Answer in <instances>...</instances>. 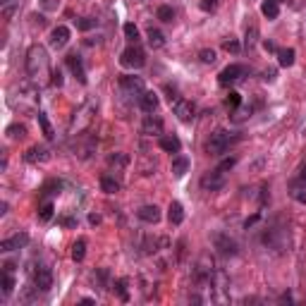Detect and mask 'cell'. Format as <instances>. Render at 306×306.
I'll return each mask as SVG.
<instances>
[{
  "instance_id": "obj_1",
  "label": "cell",
  "mask_w": 306,
  "mask_h": 306,
  "mask_svg": "<svg viewBox=\"0 0 306 306\" xmlns=\"http://www.w3.org/2000/svg\"><path fill=\"white\" fill-rule=\"evenodd\" d=\"M27 74H29V79L36 84V86L48 84V82H51L48 77H53L48 51H46L41 43H34V46L27 51Z\"/></svg>"
},
{
  "instance_id": "obj_2",
  "label": "cell",
  "mask_w": 306,
  "mask_h": 306,
  "mask_svg": "<svg viewBox=\"0 0 306 306\" xmlns=\"http://www.w3.org/2000/svg\"><path fill=\"white\" fill-rule=\"evenodd\" d=\"M93 115H96V103L93 101H86L82 108H77L74 115H72V120H70V127H67L70 137H82L84 132L91 127Z\"/></svg>"
},
{
  "instance_id": "obj_3",
  "label": "cell",
  "mask_w": 306,
  "mask_h": 306,
  "mask_svg": "<svg viewBox=\"0 0 306 306\" xmlns=\"http://www.w3.org/2000/svg\"><path fill=\"white\" fill-rule=\"evenodd\" d=\"M237 139H239V137H232L227 129H216V132L211 134V139L206 141V153L220 158V156H225V153L230 151V146Z\"/></svg>"
},
{
  "instance_id": "obj_4",
  "label": "cell",
  "mask_w": 306,
  "mask_h": 306,
  "mask_svg": "<svg viewBox=\"0 0 306 306\" xmlns=\"http://www.w3.org/2000/svg\"><path fill=\"white\" fill-rule=\"evenodd\" d=\"M15 89H17V96H12V106H15V108H34V106H36L38 86L31 82V79H29V82H19Z\"/></svg>"
},
{
  "instance_id": "obj_5",
  "label": "cell",
  "mask_w": 306,
  "mask_h": 306,
  "mask_svg": "<svg viewBox=\"0 0 306 306\" xmlns=\"http://www.w3.org/2000/svg\"><path fill=\"white\" fill-rule=\"evenodd\" d=\"M211 239H213V247H216V251H218L220 256H230V258H232V256L239 253V244H237L227 232H213Z\"/></svg>"
},
{
  "instance_id": "obj_6",
  "label": "cell",
  "mask_w": 306,
  "mask_h": 306,
  "mask_svg": "<svg viewBox=\"0 0 306 306\" xmlns=\"http://www.w3.org/2000/svg\"><path fill=\"white\" fill-rule=\"evenodd\" d=\"M120 65L132 67V70H139V67L146 65V53L141 51L137 43H132L129 48H125V51H122V55H120Z\"/></svg>"
},
{
  "instance_id": "obj_7",
  "label": "cell",
  "mask_w": 306,
  "mask_h": 306,
  "mask_svg": "<svg viewBox=\"0 0 306 306\" xmlns=\"http://www.w3.org/2000/svg\"><path fill=\"white\" fill-rule=\"evenodd\" d=\"M263 244L270 247V249L282 251L289 242H287V227H268L266 234H263Z\"/></svg>"
},
{
  "instance_id": "obj_8",
  "label": "cell",
  "mask_w": 306,
  "mask_h": 306,
  "mask_svg": "<svg viewBox=\"0 0 306 306\" xmlns=\"http://www.w3.org/2000/svg\"><path fill=\"white\" fill-rule=\"evenodd\" d=\"M244 74H247V67H244V65H237V62H234V65H227L223 72L218 74V84H220V86H230V84L239 82Z\"/></svg>"
},
{
  "instance_id": "obj_9",
  "label": "cell",
  "mask_w": 306,
  "mask_h": 306,
  "mask_svg": "<svg viewBox=\"0 0 306 306\" xmlns=\"http://www.w3.org/2000/svg\"><path fill=\"white\" fill-rule=\"evenodd\" d=\"M201 187H203L206 192H218V189H223L225 187V172H220L218 167L211 170V172H206V175L201 177Z\"/></svg>"
},
{
  "instance_id": "obj_10",
  "label": "cell",
  "mask_w": 306,
  "mask_h": 306,
  "mask_svg": "<svg viewBox=\"0 0 306 306\" xmlns=\"http://www.w3.org/2000/svg\"><path fill=\"white\" fill-rule=\"evenodd\" d=\"M34 285H36V289L48 292L53 287V270L48 266H36V270H34Z\"/></svg>"
},
{
  "instance_id": "obj_11",
  "label": "cell",
  "mask_w": 306,
  "mask_h": 306,
  "mask_svg": "<svg viewBox=\"0 0 306 306\" xmlns=\"http://www.w3.org/2000/svg\"><path fill=\"white\" fill-rule=\"evenodd\" d=\"M170 106H172V112H175L182 122H192V120H194L196 110H194V103H192V101H187V98L180 96V98H177L175 103H170Z\"/></svg>"
},
{
  "instance_id": "obj_12",
  "label": "cell",
  "mask_w": 306,
  "mask_h": 306,
  "mask_svg": "<svg viewBox=\"0 0 306 306\" xmlns=\"http://www.w3.org/2000/svg\"><path fill=\"white\" fill-rule=\"evenodd\" d=\"M120 86H122V91H127V93H132V96H141L146 89H144V79L141 77H134V74H122L120 77Z\"/></svg>"
},
{
  "instance_id": "obj_13",
  "label": "cell",
  "mask_w": 306,
  "mask_h": 306,
  "mask_svg": "<svg viewBox=\"0 0 306 306\" xmlns=\"http://www.w3.org/2000/svg\"><path fill=\"white\" fill-rule=\"evenodd\" d=\"M27 244H29V234L27 232H17V234H12V237L0 242V251L7 253V251H15V249H24Z\"/></svg>"
},
{
  "instance_id": "obj_14",
  "label": "cell",
  "mask_w": 306,
  "mask_h": 306,
  "mask_svg": "<svg viewBox=\"0 0 306 306\" xmlns=\"http://www.w3.org/2000/svg\"><path fill=\"white\" fill-rule=\"evenodd\" d=\"M70 36H72V31H70V27H65V24H60V27H55L53 31H51V48H55V51H60V48H65V46L70 43Z\"/></svg>"
},
{
  "instance_id": "obj_15",
  "label": "cell",
  "mask_w": 306,
  "mask_h": 306,
  "mask_svg": "<svg viewBox=\"0 0 306 306\" xmlns=\"http://www.w3.org/2000/svg\"><path fill=\"white\" fill-rule=\"evenodd\" d=\"M65 62H67L70 72H72V74L77 77V82H79V84H86V70H84L82 57L77 55V53H70V55L65 57Z\"/></svg>"
},
{
  "instance_id": "obj_16",
  "label": "cell",
  "mask_w": 306,
  "mask_h": 306,
  "mask_svg": "<svg viewBox=\"0 0 306 306\" xmlns=\"http://www.w3.org/2000/svg\"><path fill=\"white\" fill-rule=\"evenodd\" d=\"M24 161L27 163H48L51 161V151L46 146H31L24 153Z\"/></svg>"
},
{
  "instance_id": "obj_17",
  "label": "cell",
  "mask_w": 306,
  "mask_h": 306,
  "mask_svg": "<svg viewBox=\"0 0 306 306\" xmlns=\"http://www.w3.org/2000/svg\"><path fill=\"white\" fill-rule=\"evenodd\" d=\"M137 216H139V220L148 225H156L161 220V208L156 206V203H148V206H141L139 211H137Z\"/></svg>"
},
{
  "instance_id": "obj_18",
  "label": "cell",
  "mask_w": 306,
  "mask_h": 306,
  "mask_svg": "<svg viewBox=\"0 0 306 306\" xmlns=\"http://www.w3.org/2000/svg\"><path fill=\"white\" fill-rule=\"evenodd\" d=\"M141 132H144V134H148V137H163V120H161V117L148 115V117L144 120Z\"/></svg>"
},
{
  "instance_id": "obj_19",
  "label": "cell",
  "mask_w": 306,
  "mask_h": 306,
  "mask_svg": "<svg viewBox=\"0 0 306 306\" xmlns=\"http://www.w3.org/2000/svg\"><path fill=\"white\" fill-rule=\"evenodd\" d=\"M158 146L167 151V153H180L182 151V141L177 139L175 134H163V137H158Z\"/></svg>"
},
{
  "instance_id": "obj_20",
  "label": "cell",
  "mask_w": 306,
  "mask_h": 306,
  "mask_svg": "<svg viewBox=\"0 0 306 306\" xmlns=\"http://www.w3.org/2000/svg\"><path fill=\"white\" fill-rule=\"evenodd\" d=\"M139 108L144 112H153L158 108V93L156 91H144L139 96Z\"/></svg>"
},
{
  "instance_id": "obj_21",
  "label": "cell",
  "mask_w": 306,
  "mask_h": 306,
  "mask_svg": "<svg viewBox=\"0 0 306 306\" xmlns=\"http://www.w3.org/2000/svg\"><path fill=\"white\" fill-rule=\"evenodd\" d=\"M167 220H170V225L184 223V208H182L180 201H170V206H167Z\"/></svg>"
},
{
  "instance_id": "obj_22",
  "label": "cell",
  "mask_w": 306,
  "mask_h": 306,
  "mask_svg": "<svg viewBox=\"0 0 306 306\" xmlns=\"http://www.w3.org/2000/svg\"><path fill=\"white\" fill-rule=\"evenodd\" d=\"M256 43H258V24H256V22H249V24H247V31H244V48L251 51Z\"/></svg>"
},
{
  "instance_id": "obj_23",
  "label": "cell",
  "mask_w": 306,
  "mask_h": 306,
  "mask_svg": "<svg viewBox=\"0 0 306 306\" xmlns=\"http://www.w3.org/2000/svg\"><path fill=\"white\" fill-rule=\"evenodd\" d=\"M36 120H38V127H41L43 137H46L48 141H53V139H55V132H53V127H51V120L46 117V112H43V110H38V112H36Z\"/></svg>"
},
{
  "instance_id": "obj_24",
  "label": "cell",
  "mask_w": 306,
  "mask_h": 306,
  "mask_svg": "<svg viewBox=\"0 0 306 306\" xmlns=\"http://www.w3.org/2000/svg\"><path fill=\"white\" fill-rule=\"evenodd\" d=\"M146 38H148V46H151V48H163V46H165V34H163L161 29L151 27L146 31Z\"/></svg>"
},
{
  "instance_id": "obj_25",
  "label": "cell",
  "mask_w": 306,
  "mask_h": 306,
  "mask_svg": "<svg viewBox=\"0 0 306 306\" xmlns=\"http://www.w3.org/2000/svg\"><path fill=\"white\" fill-rule=\"evenodd\" d=\"M189 170V158L187 156H175L172 158V175L175 177H184Z\"/></svg>"
},
{
  "instance_id": "obj_26",
  "label": "cell",
  "mask_w": 306,
  "mask_h": 306,
  "mask_svg": "<svg viewBox=\"0 0 306 306\" xmlns=\"http://www.w3.org/2000/svg\"><path fill=\"white\" fill-rule=\"evenodd\" d=\"M289 194L292 198H297L299 203H306V184L297 177V180H292V184H289Z\"/></svg>"
},
{
  "instance_id": "obj_27",
  "label": "cell",
  "mask_w": 306,
  "mask_h": 306,
  "mask_svg": "<svg viewBox=\"0 0 306 306\" xmlns=\"http://www.w3.org/2000/svg\"><path fill=\"white\" fill-rule=\"evenodd\" d=\"M101 189H103L106 194H117V192H120V182H117L115 177H110V175H103V177H101Z\"/></svg>"
},
{
  "instance_id": "obj_28",
  "label": "cell",
  "mask_w": 306,
  "mask_h": 306,
  "mask_svg": "<svg viewBox=\"0 0 306 306\" xmlns=\"http://www.w3.org/2000/svg\"><path fill=\"white\" fill-rule=\"evenodd\" d=\"M53 216H55V206H53V201H43L41 208H38V220L48 223V220H53Z\"/></svg>"
},
{
  "instance_id": "obj_29",
  "label": "cell",
  "mask_w": 306,
  "mask_h": 306,
  "mask_svg": "<svg viewBox=\"0 0 306 306\" xmlns=\"http://www.w3.org/2000/svg\"><path fill=\"white\" fill-rule=\"evenodd\" d=\"M294 48H282V51H278V62L280 67H292L294 65Z\"/></svg>"
},
{
  "instance_id": "obj_30",
  "label": "cell",
  "mask_w": 306,
  "mask_h": 306,
  "mask_svg": "<svg viewBox=\"0 0 306 306\" xmlns=\"http://www.w3.org/2000/svg\"><path fill=\"white\" fill-rule=\"evenodd\" d=\"M261 12H263V17H268V19H278L280 5L278 2H273V0H266V2L261 5Z\"/></svg>"
},
{
  "instance_id": "obj_31",
  "label": "cell",
  "mask_w": 306,
  "mask_h": 306,
  "mask_svg": "<svg viewBox=\"0 0 306 306\" xmlns=\"http://www.w3.org/2000/svg\"><path fill=\"white\" fill-rule=\"evenodd\" d=\"M5 134H7V139H12V141L24 139V137H27V127H24V125H10V127L5 129Z\"/></svg>"
},
{
  "instance_id": "obj_32",
  "label": "cell",
  "mask_w": 306,
  "mask_h": 306,
  "mask_svg": "<svg viewBox=\"0 0 306 306\" xmlns=\"http://www.w3.org/2000/svg\"><path fill=\"white\" fill-rule=\"evenodd\" d=\"M84 256H86V239L82 237V239H77L74 247H72V258H74L77 263H82Z\"/></svg>"
},
{
  "instance_id": "obj_33",
  "label": "cell",
  "mask_w": 306,
  "mask_h": 306,
  "mask_svg": "<svg viewBox=\"0 0 306 306\" xmlns=\"http://www.w3.org/2000/svg\"><path fill=\"white\" fill-rule=\"evenodd\" d=\"M115 292H117V297H120V302H129V292H127V280L125 278H120V280H115Z\"/></svg>"
},
{
  "instance_id": "obj_34",
  "label": "cell",
  "mask_w": 306,
  "mask_h": 306,
  "mask_svg": "<svg viewBox=\"0 0 306 306\" xmlns=\"http://www.w3.org/2000/svg\"><path fill=\"white\" fill-rule=\"evenodd\" d=\"M12 292H15V278H12L10 270H2V294L7 297V294H12Z\"/></svg>"
},
{
  "instance_id": "obj_35",
  "label": "cell",
  "mask_w": 306,
  "mask_h": 306,
  "mask_svg": "<svg viewBox=\"0 0 306 306\" xmlns=\"http://www.w3.org/2000/svg\"><path fill=\"white\" fill-rule=\"evenodd\" d=\"M156 15H158V19H161V22H165V24H167V22H172V19H175V10H172L170 5H161Z\"/></svg>"
},
{
  "instance_id": "obj_36",
  "label": "cell",
  "mask_w": 306,
  "mask_h": 306,
  "mask_svg": "<svg viewBox=\"0 0 306 306\" xmlns=\"http://www.w3.org/2000/svg\"><path fill=\"white\" fill-rule=\"evenodd\" d=\"M225 106H227L230 110H237V108L242 106V96H239L237 91H230V93H227V98H225Z\"/></svg>"
},
{
  "instance_id": "obj_37",
  "label": "cell",
  "mask_w": 306,
  "mask_h": 306,
  "mask_svg": "<svg viewBox=\"0 0 306 306\" xmlns=\"http://www.w3.org/2000/svg\"><path fill=\"white\" fill-rule=\"evenodd\" d=\"M98 27V19H93V17H82V19H77V29L79 31H91V29Z\"/></svg>"
},
{
  "instance_id": "obj_38",
  "label": "cell",
  "mask_w": 306,
  "mask_h": 306,
  "mask_svg": "<svg viewBox=\"0 0 306 306\" xmlns=\"http://www.w3.org/2000/svg\"><path fill=\"white\" fill-rule=\"evenodd\" d=\"M125 36H127L132 43H137V41H139V29H137V24L127 22V24H125Z\"/></svg>"
},
{
  "instance_id": "obj_39",
  "label": "cell",
  "mask_w": 306,
  "mask_h": 306,
  "mask_svg": "<svg viewBox=\"0 0 306 306\" xmlns=\"http://www.w3.org/2000/svg\"><path fill=\"white\" fill-rule=\"evenodd\" d=\"M108 163H110V165H117V167H125L129 163V156H127V153H115V156L108 158Z\"/></svg>"
},
{
  "instance_id": "obj_40",
  "label": "cell",
  "mask_w": 306,
  "mask_h": 306,
  "mask_svg": "<svg viewBox=\"0 0 306 306\" xmlns=\"http://www.w3.org/2000/svg\"><path fill=\"white\" fill-rule=\"evenodd\" d=\"M223 51H227V53H234V55H237V53L242 51V43H239L237 38H230V41H225V43H223Z\"/></svg>"
},
{
  "instance_id": "obj_41",
  "label": "cell",
  "mask_w": 306,
  "mask_h": 306,
  "mask_svg": "<svg viewBox=\"0 0 306 306\" xmlns=\"http://www.w3.org/2000/svg\"><path fill=\"white\" fill-rule=\"evenodd\" d=\"M198 57H201V62L213 65V62H216V51H213V48H203V51L198 53Z\"/></svg>"
},
{
  "instance_id": "obj_42",
  "label": "cell",
  "mask_w": 306,
  "mask_h": 306,
  "mask_svg": "<svg viewBox=\"0 0 306 306\" xmlns=\"http://www.w3.org/2000/svg\"><path fill=\"white\" fill-rule=\"evenodd\" d=\"M234 163H237V158H234V156H227V158L220 161L218 170H220V172H227V170H232V167H234Z\"/></svg>"
},
{
  "instance_id": "obj_43",
  "label": "cell",
  "mask_w": 306,
  "mask_h": 306,
  "mask_svg": "<svg viewBox=\"0 0 306 306\" xmlns=\"http://www.w3.org/2000/svg\"><path fill=\"white\" fill-rule=\"evenodd\" d=\"M198 7H201L203 12H216V10H218V0H201Z\"/></svg>"
},
{
  "instance_id": "obj_44",
  "label": "cell",
  "mask_w": 306,
  "mask_h": 306,
  "mask_svg": "<svg viewBox=\"0 0 306 306\" xmlns=\"http://www.w3.org/2000/svg\"><path fill=\"white\" fill-rule=\"evenodd\" d=\"M38 2H41V7H43L46 12H53V10L60 7V0H38Z\"/></svg>"
},
{
  "instance_id": "obj_45",
  "label": "cell",
  "mask_w": 306,
  "mask_h": 306,
  "mask_svg": "<svg viewBox=\"0 0 306 306\" xmlns=\"http://www.w3.org/2000/svg\"><path fill=\"white\" fill-rule=\"evenodd\" d=\"M51 84H53V86H57V89H60L62 84H65V79H62V72H60V70H53V77H51Z\"/></svg>"
},
{
  "instance_id": "obj_46",
  "label": "cell",
  "mask_w": 306,
  "mask_h": 306,
  "mask_svg": "<svg viewBox=\"0 0 306 306\" xmlns=\"http://www.w3.org/2000/svg\"><path fill=\"white\" fill-rule=\"evenodd\" d=\"M60 225H65V227H74V225H77V218L65 216V218H60Z\"/></svg>"
},
{
  "instance_id": "obj_47",
  "label": "cell",
  "mask_w": 306,
  "mask_h": 306,
  "mask_svg": "<svg viewBox=\"0 0 306 306\" xmlns=\"http://www.w3.org/2000/svg\"><path fill=\"white\" fill-rule=\"evenodd\" d=\"M258 218H261V213H253V216H251V218H247V220H244V227H247V230H249L251 225L256 223V220H258Z\"/></svg>"
},
{
  "instance_id": "obj_48",
  "label": "cell",
  "mask_w": 306,
  "mask_h": 306,
  "mask_svg": "<svg viewBox=\"0 0 306 306\" xmlns=\"http://www.w3.org/2000/svg\"><path fill=\"white\" fill-rule=\"evenodd\" d=\"M263 48H266V51H268V53H275V51H278V48H275V43H273V41H263Z\"/></svg>"
},
{
  "instance_id": "obj_49",
  "label": "cell",
  "mask_w": 306,
  "mask_h": 306,
  "mask_svg": "<svg viewBox=\"0 0 306 306\" xmlns=\"http://www.w3.org/2000/svg\"><path fill=\"white\" fill-rule=\"evenodd\" d=\"M263 79H266V82H273V79H275V70H266V72H263Z\"/></svg>"
},
{
  "instance_id": "obj_50",
  "label": "cell",
  "mask_w": 306,
  "mask_h": 306,
  "mask_svg": "<svg viewBox=\"0 0 306 306\" xmlns=\"http://www.w3.org/2000/svg\"><path fill=\"white\" fill-rule=\"evenodd\" d=\"M89 223H91V225H98V223H101V216L91 213V216H89Z\"/></svg>"
},
{
  "instance_id": "obj_51",
  "label": "cell",
  "mask_w": 306,
  "mask_h": 306,
  "mask_svg": "<svg viewBox=\"0 0 306 306\" xmlns=\"http://www.w3.org/2000/svg\"><path fill=\"white\" fill-rule=\"evenodd\" d=\"M79 304H84V306H89V304H96V299H91V297H86V299H82Z\"/></svg>"
},
{
  "instance_id": "obj_52",
  "label": "cell",
  "mask_w": 306,
  "mask_h": 306,
  "mask_svg": "<svg viewBox=\"0 0 306 306\" xmlns=\"http://www.w3.org/2000/svg\"><path fill=\"white\" fill-rule=\"evenodd\" d=\"M299 180H302V182H304V184H306V165L302 167V172H299Z\"/></svg>"
},
{
  "instance_id": "obj_53",
  "label": "cell",
  "mask_w": 306,
  "mask_h": 306,
  "mask_svg": "<svg viewBox=\"0 0 306 306\" xmlns=\"http://www.w3.org/2000/svg\"><path fill=\"white\" fill-rule=\"evenodd\" d=\"M273 2H278V5H280V2H282V0H273Z\"/></svg>"
},
{
  "instance_id": "obj_54",
  "label": "cell",
  "mask_w": 306,
  "mask_h": 306,
  "mask_svg": "<svg viewBox=\"0 0 306 306\" xmlns=\"http://www.w3.org/2000/svg\"><path fill=\"white\" fill-rule=\"evenodd\" d=\"M0 2H7V0H0Z\"/></svg>"
}]
</instances>
